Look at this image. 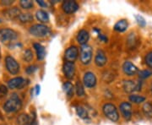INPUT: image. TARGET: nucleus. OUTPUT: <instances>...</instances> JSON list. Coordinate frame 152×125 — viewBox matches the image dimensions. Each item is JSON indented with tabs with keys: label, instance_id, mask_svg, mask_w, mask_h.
I'll return each mask as SVG.
<instances>
[{
	"label": "nucleus",
	"instance_id": "1",
	"mask_svg": "<svg viewBox=\"0 0 152 125\" xmlns=\"http://www.w3.org/2000/svg\"><path fill=\"white\" fill-rule=\"evenodd\" d=\"M22 102L20 99L17 96L16 94L11 96L4 106V108L7 113H15L21 108Z\"/></svg>",
	"mask_w": 152,
	"mask_h": 125
},
{
	"label": "nucleus",
	"instance_id": "2",
	"mask_svg": "<svg viewBox=\"0 0 152 125\" xmlns=\"http://www.w3.org/2000/svg\"><path fill=\"white\" fill-rule=\"evenodd\" d=\"M30 33L37 37H48L51 33V31L48 26L42 24H37V25H34L30 28Z\"/></svg>",
	"mask_w": 152,
	"mask_h": 125
},
{
	"label": "nucleus",
	"instance_id": "3",
	"mask_svg": "<svg viewBox=\"0 0 152 125\" xmlns=\"http://www.w3.org/2000/svg\"><path fill=\"white\" fill-rule=\"evenodd\" d=\"M103 113L105 116L113 122H117L119 118L118 109L113 104L107 103L103 106Z\"/></svg>",
	"mask_w": 152,
	"mask_h": 125
},
{
	"label": "nucleus",
	"instance_id": "4",
	"mask_svg": "<svg viewBox=\"0 0 152 125\" xmlns=\"http://www.w3.org/2000/svg\"><path fill=\"white\" fill-rule=\"evenodd\" d=\"M17 33L11 29H2L0 30V42L2 43H9L17 38Z\"/></svg>",
	"mask_w": 152,
	"mask_h": 125
},
{
	"label": "nucleus",
	"instance_id": "5",
	"mask_svg": "<svg viewBox=\"0 0 152 125\" xmlns=\"http://www.w3.org/2000/svg\"><path fill=\"white\" fill-rule=\"evenodd\" d=\"M80 61L83 64H89L92 59V48L89 45H83L80 48Z\"/></svg>",
	"mask_w": 152,
	"mask_h": 125
},
{
	"label": "nucleus",
	"instance_id": "6",
	"mask_svg": "<svg viewBox=\"0 0 152 125\" xmlns=\"http://www.w3.org/2000/svg\"><path fill=\"white\" fill-rule=\"evenodd\" d=\"M5 65L7 70L9 71L12 75H16L20 71V65L17 63V61L14 58L10 56L6 57Z\"/></svg>",
	"mask_w": 152,
	"mask_h": 125
},
{
	"label": "nucleus",
	"instance_id": "7",
	"mask_svg": "<svg viewBox=\"0 0 152 125\" xmlns=\"http://www.w3.org/2000/svg\"><path fill=\"white\" fill-rule=\"evenodd\" d=\"M62 9L64 11L66 14H73L75 11L78 10L79 9V5L76 3L75 1L73 0H68V1H64L62 4Z\"/></svg>",
	"mask_w": 152,
	"mask_h": 125
},
{
	"label": "nucleus",
	"instance_id": "8",
	"mask_svg": "<svg viewBox=\"0 0 152 125\" xmlns=\"http://www.w3.org/2000/svg\"><path fill=\"white\" fill-rule=\"evenodd\" d=\"M79 56V50L75 46H72L65 51V59L67 62L74 63Z\"/></svg>",
	"mask_w": 152,
	"mask_h": 125
},
{
	"label": "nucleus",
	"instance_id": "9",
	"mask_svg": "<svg viewBox=\"0 0 152 125\" xmlns=\"http://www.w3.org/2000/svg\"><path fill=\"white\" fill-rule=\"evenodd\" d=\"M26 86V80L21 77H16L8 82V86L10 89H22Z\"/></svg>",
	"mask_w": 152,
	"mask_h": 125
},
{
	"label": "nucleus",
	"instance_id": "10",
	"mask_svg": "<svg viewBox=\"0 0 152 125\" xmlns=\"http://www.w3.org/2000/svg\"><path fill=\"white\" fill-rule=\"evenodd\" d=\"M64 75L66 78L68 79H73L75 76V65L74 63H70V62H66L65 64H64Z\"/></svg>",
	"mask_w": 152,
	"mask_h": 125
},
{
	"label": "nucleus",
	"instance_id": "11",
	"mask_svg": "<svg viewBox=\"0 0 152 125\" xmlns=\"http://www.w3.org/2000/svg\"><path fill=\"white\" fill-rule=\"evenodd\" d=\"M84 84L88 88H92L96 84V77L91 72H87L84 76Z\"/></svg>",
	"mask_w": 152,
	"mask_h": 125
},
{
	"label": "nucleus",
	"instance_id": "12",
	"mask_svg": "<svg viewBox=\"0 0 152 125\" xmlns=\"http://www.w3.org/2000/svg\"><path fill=\"white\" fill-rule=\"evenodd\" d=\"M120 111L125 119L129 120L132 117V106L129 102H123L120 105Z\"/></svg>",
	"mask_w": 152,
	"mask_h": 125
},
{
	"label": "nucleus",
	"instance_id": "13",
	"mask_svg": "<svg viewBox=\"0 0 152 125\" xmlns=\"http://www.w3.org/2000/svg\"><path fill=\"white\" fill-rule=\"evenodd\" d=\"M123 69L124 72L127 75H134L138 72V68L136 67L134 64H132L129 61H126L124 65H123Z\"/></svg>",
	"mask_w": 152,
	"mask_h": 125
},
{
	"label": "nucleus",
	"instance_id": "14",
	"mask_svg": "<svg viewBox=\"0 0 152 125\" xmlns=\"http://www.w3.org/2000/svg\"><path fill=\"white\" fill-rule=\"evenodd\" d=\"M107 58L106 57L105 53L102 50H98L96 55V58H95L96 64L99 67H102V66H104L107 64Z\"/></svg>",
	"mask_w": 152,
	"mask_h": 125
},
{
	"label": "nucleus",
	"instance_id": "15",
	"mask_svg": "<svg viewBox=\"0 0 152 125\" xmlns=\"http://www.w3.org/2000/svg\"><path fill=\"white\" fill-rule=\"evenodd\" d=\"M124 89L126 92L131 93L140 90V84H136L133 80H126L124 82Z\"/></svg>",
	"mask_w": 152,
	"mask_h": 125
},
{
	"label": "nucleus",
	"instance_id": "16",
	"mask_svg": "<svg viewBox=\"0 0 152 125\" xmlns=\"http://www.w3.org/2000/svg\"><path fill=\"white\" fill-rule=\"evenodd\" d=\"M4 14H5L4 15L7 19L15 20L16 18H19V16L20 15V10L17 7H14V8H11V9H9L8 10H6Z\"/></svg>",
	"mask_w": 152,
	"mask_h": 125
},
{
	"label": "nucleus",
	"instance_id": "17",
	"mask_svg": "<svg viewBox=\"0 0 152 125\" xmlns=\"http://www.w3.org/2000/svg\"><path fill=\"white\" fill-rule=\"evenodd\" d=\"M90 38V35L85 30H81L80 32L78 33V36H77V41L80 44L83 45H86L88 42V40Z\"/></svg>",
	"mask_w": 152,
	"mask_h": 125
},
{
	"label": "nucleus",
	"instance_id": "18",
	"mask_svg": "<svg viewBox=\"0 0 152 125\" xmlns=\"http://www.w3.org/2000/svg\"><path fill=\"white\" fill-rule=\"evenodd\" d=\"M34 48H35L36 52H37L38 59H44V58L46 57V51H45V48H44L43 46H42L41 44L39 43H35L34 44Z\"/></svg>",
	"mask_w": 152,
	"mask_h": 125
},
{
	"label": "nucleus",
	"instance_id": "19",
	"mask_svg": "<svg viewBox=\"0 0 152 125\" xmlns=\"http://www.w3.org/2000/svg\"><path fill=\"white\" fill-rule=\"evenodd\" d=\"M128 26H129V24H128V21L126 20H121L115 24L114 30L118 31V32H124L127 30Z\"/></svg>",
	"mask_w": 152,
	"mask_h": 125
},
{
	"label": "nucleus",
	"instance_id": "20",
	"mask_svg": "<svg viewBox=\"0 0 152 125\" xmlns=\"http://www.w3.org/2000/svg\"><path fill=\"white\" fill-rule=\"evenodd\" d=\"M36 15H37V19L42 23H47L49 21V15L46 11L38 10Z\"/></svg>",
	"mask_w": 152,
	"mask_h": 125
},
{
	"label": "nucleus",
	"instance_id": "21",
	"mask_svg": "<svg viewBox=\"0 0 152 125\" xmlns=\"http://www.w3.org/2000/svg\"><path fill=\"white\" fill-rule=\"evenodd\" d=\"M63 89H64V92L69 97L73 96V95H74V86H73V85L71 84L70 82H65L63 85Z\"/></svg>",
	"mask_w": 152,
	"mask_h": 125
},
{
	"label": "nucleus",
	"instance_id": "22",
	"mask_svg": "<svg viewBox=\"0 0 152 125\" xmlns=\"http://www.w3.org/2000/svg\"><path fill=\"white\" fill-rule=\"evenodd\" d=\"M75 110L76 113H77V115H78L80 118H81L83 119H86V118H88L89 114H88L87 110L85 108V107H83L81 106H77L75 107Z\"/></svg>",
	"mask_w": 152,
	"mask_h": 125
},
{
	"label": "nucleus",
	"instance_id": "23",
	"mask_svg": "<svg viewBox=\"0 0 152 125\" xmlns=\"http://www.w3.org/2000/svg\"><path fill=\"white\" fill-rule=\"evenodd\" d=\"M30 121H31V118H29L27 114H20L17 119L19 125H28L30 124Z\"/></svg>",
	"mask_w": 152,
	"mask_h": 125
},
{
	"label": "nucleus",
	"instance_id": "24",
	"mask_svg": "<svg viewBox=\"0 0 152 125\" xmlns=\"http://www.w3.org/2000/svg\"><path fill=\"white\" fill-rule=\"evenodd\" d=\"M143 112L147 118H152V105L150 102H146L143 106Z\"/></svg>",
	"mask_w": 152,
	"mask_h": 125
},
{
	"label": "nucleus",
	"instance_id": "25",
	"mask_svg": "<svg viewBox=\"0 0 152 125\" xmlns=\"http://www.w3.org/2000/svg\"><path fill=\"white\" fill-rule=\"evenodd\" d=\"M19 20H20L22 23H27V22L32 21L33 16L31 14H29V13L20 14V15L19 16Z\"/></svg>",
	"mask_w": 152,
	"mask_h": 125
},
{
	"label": "nucleus",
	"instance_id": "26",
	"mask_svg": "<svg viewBox=\"0 0 152 125\" xmlns=\"http://www.w3.org/2000/svg\"><path fill=\"white\" fill-rule=\"evenodd\" d=\"M75 91L77 95L79 96H82L85 95V90H84V86L82 85V83L80 81H77L75 85Z\"/></svg>",
	"mask_w": 152,
	"mask_h": 125
},
{
	"label": "nucleus",
	"instance_id": "27",
	"mask_svg": "<svg viewBox=\"0 0 152 125\" xmlns=\"http://www.w3.org/2000/svg\"><path fill=\"white\" fill-rule=\"evenodd\" d=\"M129 100H130L132 102L134 103H141L143 102H145V98L144 96H137V95H132L129 96Z\"/></svg>",
	"mask_w": 152,
	"mask_h": 125
},
{
	"label": "nucleus",
	"instance_id": "28",
	"mask_svg": "<svg viewBox=\"0 0 152 125\" xmlns=\"http://www.w3.org/2000/svg\"><path fill=\"white\" fill-rule=\"evenodd\" d=\"M20 6L25 10H29L33 7V2L30 0H21L20 1Z\"/></svg>",
	"mask_w": 152,
	"mask_h": 125
},
{
	"label": "nucleus",
	"instance_id": "29",
	"mask_svg": "<svg viewBox=\"0 0 152 125\" xmlns=\"http://www.w3.org/2000/svg\"><path fill=\"white\" fill-rule=\"evenodd\" d=\"M23 58H24L25 61H26V62H31L33 59L32 52L30 49L26 50L25 53H24V55H23Z\"/></svg>",
	"mask_w": 152,
	"mask_h": 125
},
{
	"label": "nucleus",
	"instance_id": "30",
	"mask_svg": "<svg viewBox=\"0 0 152 125\" xmlns=\"http://www.w3.org/2000/svg\"><path fill=\"white\" fill-rule=\"evenodd\" d=\"M136 18V21L137 23L139 24V26H141V27H145V25H146V22H145V20L140 15H135Z\"/></svg>",
	"mask_w": 152,
	"mask_h": 125
},
{
	"label": "nucleus",
	"instance_id": "31",
	"mask_svg": "<svg viewBox=\"0 0 152 125\" xmlns=\"http://www.w3.org/2000/svg\"><path fill=\"white\" fill-rule=\"evenodd\" d=\"M152 75V72L150 70H142L140 72V77L142 79H145L147 77L151 76Z\"/></svg>",
	"mask_w": 152,
	"mask_h": 125
},
{
	"label": "nucleus",
	"instance_id": "32",
	"mask_svg": "<svg viewBox=\"0 0 152 125\" xmlns=\"http://www.w3.org/2000/svg\"><path fill=\"white\" fill-rule=\"evenodd\" d=\"M145 63L150 68H152V52L149 53L145 57Z\"/></svg>",
	"mask_w": 152,
	"mask_h": 125
},
{
	"label": "nucleus",
	"instance_id": "33",
	"mask_svg": "<svg viewBox=\"0 0 152 125\" xmlns=\"http://www.w3.org/2000/svg\"><path fill=\"white\" fill-rule=\"evenodd\" d=\"M8 92V89L5 86H0V98L5 96L6 94Z\"/></svg>",
	"mask_w": 152,
	"mask_h": 125
},
{
	"label": "nucleus",
	"instance_id": "34",
	"mask_svg": "<svg viewBox=\"0 0 152 125\" xmlns=\"http://www.w3.org/2000/svg\"><path fill=\"white\" fill-rule=\"evenodd\" d=\"M37 69V66H30V67H28L27 69H26V73H27V74H32V73H34Z\"/></svg>",
	"mask_w": 152,
	"mask_h": 125
},
{
	"label": "nucleus",
	"instance_id": "35",
	"mask_svg": "<svg viewBox=\"0 0 152 125\" xmlns=\"http://www.w3.org/2000/svg\"><path fill=\"white\" fill-rule=\"evenodd\" d=\"M13 2H14V1L9 0V1H2L1 3H2V4H4V5H10V4H13Z\"/></svg>",
	"mask_w": 152,
	"mask_h": 125
},
{
	"label": "nucleus",
	"instance_id": "36",
	"mask_svg": "<svg viewBox=\"0 0 152 125\" xmlns=\"http://www.w3.org/2000/svg\"><path fill=\"white\" fill-rule=\"evenodd\" d=\"M37 4L42 7H47V3H45L44 1H42V0H38Z\"/></svg>",
	"mask_w": 152,
	"mask_h": 125
},
{
	"label": "nucleus",
	"instance_id": "37",
	"mask_svg": "<svg viewBox=\"0 0 152 125\" xmlns=\"http://www.w3.org/2000/svg\"><path fill=\"white\" fill-rule=\"evenodd\" d=\"M28 125H37V121H36V118H35V117L30 121V124Z\"/></svg>",
	"mask_w": 152,
	"mask_h": 125
},
{
	"label": "nucleus",
	"instance_id": "38",
	"mask_svg": "<svg viewBox=\"0 0 152 125\" xmlns=\"http://www.w3.org/2000/svg\"><path fill=\"white\" fill-rule=\"evenodd\" d=\"M39 94H40V86L37 85V86H36V95L38 96Z\"/></svg>",
	"mask_w": 152,
	"mask_h": 125
},
{
	"label": "nucleus",
	"instance_id": "39",
	"mask_svg": "<svg viewBox=\"0 0 152 125\" xmlns=\"http://www.w3.org/2000/svg\"><path fill=\"white\" fill-rule=\"evenodd\" d=\"M0 22H1V20H0Z\"/></svg>",
	"mask_w": 152,
	"mask_h": 125
}]
</instances>
